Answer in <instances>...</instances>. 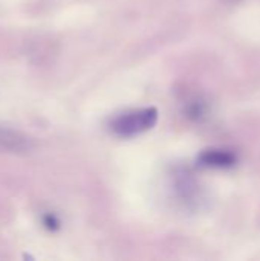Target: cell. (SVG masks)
<instances>
[{
  "instance_id": "3957f363",
  "label": "cell",
  "mask_w": 260,
  "mask_h": 261,
  "mask_svg": "<svg viewBox=\"0 0 260 261\" xmlns=\"http://www.w3.org/2000/svg\"><path fill=\"white\" fill-rule=\"evenodd\" d=\"M58 225H60V222H58V219H57L54 214H46V216L43 217V226H44L46 229L55 231V229H58Z\"/></svg>"
},
{
  "instance_id": "6da1fadb",
  "label": "cell",
  "mask_w": 260,
  "mask_h": 261,
  "mask_svg": "<svg viewBox=\"0 0 260 261\" xmlns=\"http://www.w3.org/2000/svg\"><path fill=\"white\" fill-rule=\"evenodd\" d=\"M158 121V112L153 107L149 109H139V110H132L126 112L120 116H116L110 127L112 132L121 138H130L136 136L139 133H144L150 130Z\"/></svg>"
},
{
  "instance_id": "7a4b0ae2",
  "label": "cell",
  "mask_w": 260,
  "mask_h": 261,
  "mask_svg": "<svg viewBox=\"0 0 260 261\" xmlns=\"http://www.w3.org/2000/svg\"><path fill=\"white\" fill-rule=\"evenodd\" d=\"M199 162L204 167L211 168H228L236 162V156L225 150H207L199 156Z\"/></svg>"
}]
</instances>
